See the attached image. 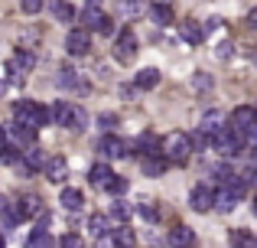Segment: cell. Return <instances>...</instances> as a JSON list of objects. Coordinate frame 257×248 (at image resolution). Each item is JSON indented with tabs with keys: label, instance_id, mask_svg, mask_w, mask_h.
Returning <instances> with one entry per match:
<instances>
[{
	"label": "cell",
	"instance_id": "obj_1",
	"mask_svg": "<svg viewBox=\"0 0 257 248\" xmlns=\"http://www.w3.org/2000/svg\"><path fill=\"white\" fill-rule=\"evenodd\" d=\"M212 150H218L221 157H238L247 150V134H238L231 127H221L212 134Z\"/></svg>",
	"mask_w": 257,
	"mask_h": 248
},
{
	"label": "cell",
	"instance_id": "obj_2",
	"mask_svg": "<svg viewBox=\"0 0 257 248\" xmlns=\"http://www.w3.org/2000/svg\"><path fill=\"white\" fill-rule=\"evenodd\" d=\"M189 150H192V144H189V134H182V131L166 134L163 144H160V153H163L170 163H176V167H186L189 163Z\"/></svg>",
	"mask_w": 257,
	"mask_h": 248
},
{
	"label": "cell",
	"instance_id": "obj_3",
	"mask_svg": "<svg viewBox=\"0 0 257 248\" xmlns=\"http://www.w3.org/2000/svg\"><path fill=\"white\" fill-rule=\"evenodd\" d=\"M13 121H20V124H26V127H46L49 124V108H43L39 102H17L13 105Z\"/></svg>",
	"mask_w": 257,
	"mask_h": 248
},
{
	"label": "cell",
	"instance_id": "obj_4",
	"mask_svg": "<svg viewBox=\"0 0 257 248\" xmlns=\"http://www.w3.org/2000/svg\"><path fill=\"white\" fill-rule=\"evenodd\" d=\"M111 52L120 65H131L134 59H137V36H134V30H120L117 39H114V46H111Z\"/></svg>",
	"mask_w": 257,
	"mask_h": 248
},
{
	"label": "cell",
	"instance_id": "obj_5",
	"mask_svg": "<svg viewBox=\"0 0 257 248\" xmlns=\"http://www.w3.org/2000/svg\"><path fill=\"white\" fill-rule=\"evenodd\" d=\"M131 150H134V144L114 137V134H104V137L98 140V153H101L104 160H120V157H127Z\"/></svg>",
	"mask_w": 257,
	"mask_h": 248
},
{
	"label": "cell",
	"instance_id": "obj_6",
	"mask_svg": "<svg viewBox=\"0 0 257 248\" xmlns=\"http://www.w3.org/2000/svg\"><path fill=\"white\" fill-rule=\"evenodd\" d=\"M228 127H231V131H238V134H247L251 131V127L257 124V111L251 108V105H238V108L231 111V118H228Z\"/></svg>",
	"mask_w": 257,
	"mask_h": 248
},
{
	"label": "cell",
	"instance_id": "obj_7",
	"mask_svg": "<svg viewBox=\"0 0 257 248\" xmlns=\"http://www.w3.org/2000/svg\"><path fill=\"white\" fill-rule=\"evenodd\" d=\"M65 49H69L72 56H85V52L91 49V33H88L85 26L69 30V36H65Z\"/></svg>",
	"mask_w": 257,
	"mask_h": 248
},
{
	"label": "cell",
	"instance_id": "obj_8",
	"mask_svg": "<svg viewBox=\"0 0 257 248\" xmlns=\"http://www.w3.org/2000/svg\"><path fill=\"white\" fill-rule=\"evenodd\" d=\"M189 206H192L195 212L215 209V193H212V186H208V183H199L192 193H189Z\"/></svg>",
	"mask_w": 257,
	"mask_h": 248
},
{
	"label": "cell",
	"instance_id": "obj_9",
	"mask_svg": "<svg viewBox=\"0 0 257 248\" xmlns=\"http://www.w3.org/2000/svg\"><path fill=\"white\" fill-rule=\"evenodd\" d=\"M114 177H117V173L111 170V167L104 163V160H101V163H94L91 170H88V183L94 186V190H111V183H114Z\"/></svg>",
	"mask_w": 257,
	"mask_h": 248
},
{
	"label": "cell",
	"instance_id": "obj_10",
	"mask_svg": "<svg viewBox=\"0 0 257 248\" xmlns=\"http://www.w3.org/2000/svg\"><path fill=\"white\" fill-rule=\"evenodd\" d=\"M33 65H36L33 52H26V49H17V52L10 56V62H7V69H10V75H13V78H20L23 72H30Z\"/></svg>",
	"mask_w": 257,
	"mask_h": 248
},
{
	"label": "cell",
	"instance_id": "obj_11",
	"mask_svg": "<svg viewBox=\"0 0 257 248\" xmlns=\"http://www.w3.org/2000/svg\"><path fill=\"white\" fill-rule=\"evenodd\" d=\"M46 180L49 183H65V177H69V163H65V157H49L43 167Z\"/></svg>",
	"mask_w": 257,
	"mask_h": 248
},
{
	"label": "cell",
	"instance_id": "obj_12",
	"mask_svg": "<svg viewBox=\"0 0 257 248\" xmlns=\"http://www.w3.org/2000/svg\"><path fill=\"white\" fill-rule=\"evenodd\" d=\"M134 153H137V157H157L160 153V137L153 131H144L137 137V144H134Z\"/></svg>",
	"mask_w": 257,
	"mask_h": 248
},
{
	"label": "cell",
	"instance_id": "obj_13",
	"mask_svg": "<svg viewBox=\"0 0 257 248\" xmlns=\"http://www.w3.org/2000/svg\"><path fill=\"white\" fill-rule=\"evenodd\" d=\"M166 170H170V160H166L163 153H157V157H140V173H144V177H163Z\"/></svg>",
	"mask_w": 257,
	"mask_h": 248
},
{
	"label": "cell",
	"instance_id": "obj_14",
	"mask_svg": "<svg viewBox=\"0 0 257 248\" xmlns=\"http://www.w3.org/2000/svg\"><path fill=\"white\" fill-rule=\"evenodd\" d=\"M179 36L186 46H202V39H205V26L195 23V20H186V23L179 26Z\"/></svg>",
	"mask_w": 257,
	"mask_h": 248
},
{
	"label": "cell",
	"instance_id": "obj_15",
	"mask_svg": "<svg viewBox=\"0 0 257 248\" xmlns=\"http://www.w3.org/2000/svg\"><path fill=\"white\" fill-rule=\"evenodd\" d=\"M166 242L173 248H192L195 245V232L189 229V225H173L170 235H166Z\"/></svg>",
	"mask_w": 257,
	"mask_h": 248
},
{
	"label": "cell",
	"instance_id": "obj_16",
	"mask_svg": "<svg viewBox=\"0 0 257 248\" xmlns=\"http://www.w3.org/2000/svg\"><path fill=\"white\" fill-rule=\"evenodd\" d=\"M7 137L20 140L23 147H30V144H36V127H26V124H20V121H10V124H7Z\"/></svg>",
	"mask_w": 257,
	"mask_h": 248
},
{
	"label": "cell",
	"instance_id": "obj_17",
	"mask_svg": "<svg viewBox=\"0 0 257 248\" xmlns=\"http://www.w3.org/2000/svg\"><path fill=\"white\" fill-rule=\"evenodd\" d=\"M72 105L69 102H56L49 105V124H62V127H72Z\"/></svg>",
	"mask_w": 257,
	"mask_h": 248
},
{
	"label": "cell",
	"instance_id": "obj_18",
	"mask_svg": "<svg viewBox=\"0 0 257 248\" xmlns=\"http://www.w3.org/2000/svg\"><path fill=\"white\" fill-rule=\"evenodd\" d=\"M238 199L241 196L231 190V186H221V190L215 193V209H218V212H231L234 206H238Z\"/></svg>",
	"mask_w": 257,
	"mask_h": 248
},
{
	"label": "cell",
	"instance_id": "obj_19",
	"mask_svg": "<svg viewBox=\"0 0 257 248\" xmlns=\"http://www.w3.org/2000/svg\"><path fill=\"white\" fill-rule=\"evenodd\" d=\"M134 85H137L140 92H150L160 85V69H140L137 75H134Z\"/></svg>",
	"mask_w": 257,
	"mask_h": 248
},
{
	"label": "cell",
	"instance_id": "obj_20",
	"mask_svg": "<svg viewBox=\"0 0 257 248\" xmlns=\"http://www.w3.org/2000/svg\"><path fill=\"white\" fill-rule=\"evenodd\" d=\"M23 160L33 167V170H43V167H46V160H49V157H46V150H43L39 144H30V147H23Z\"/></svg>",
	"mask_w": 257,
	"mask_h": 248
},
{
	"label": "cell",
	"instance_id": "obj_21",
	"mask_svg": "<svg viewBox=\"0 0 257 248\" xmlns=\"http://www.w3.org/2000/svg\"><path fill=\"white\" fill-rule=\"evenodd\" d=\"M59 203H62V209L65 212H78L82 209V203H85V196H82V190H62V196H59Z\"/></svg>",
	"mask_w": 257,
	"mask_h": 248
},
{
	"label": "cell",
	"instance_id": "obj_22",
	"mask_svg": "<svg viewBox=\"0 0 257 248\" xmlns=\"http://www.w3.org/2000/svg\"><path fill=\"white\" fill-rule=\"evenodd\" d=\"M52 17L59 20V23H72V20H75V7L72 4H65V0H52Z\"/></svg>",
	"mask_w": 257,
	"mask_h": 248
},
{
	"label": "cell",
	"instance_id": "obj_23",
	"mask_svg": "<svg viewBox=\"0 0 257 248\" xmlns=\"http://www.w3.org/2000/svg\"><path fill=\"white\" fill-rule=\"evenodd\" d=\"M49 245H56V242H52V235L46 232V225L33 229V232H30V238H26V248H49Z\"/></svg>",
	"mask_w": 257,
	"mask_h": 248
},
{
	"label": "cell",
	"instance_id": "obj_24",
	"mask_svg": "<svg viewBox=\"0 0 257 248\" xmlns=\"http://www.w3.org/2000/svg\"><path fill=\"white\" fill-rule=\"evenodd\" d=\"M107 229H111V222H107L104 212H94V216L88 219V232H91L94 238H104V235H107Z\"/></svg>",
	"mask_w": 257,
	"mask_h": 248
},
{
	"label": "cell",
	"instance_id": "obj_25",
	"mask_svg": "<svg viewBox=\"0 0 257 248\" xmlns=\"http://www.w3.org/2000/svg\"><path fill=\"white\" fill-rule=\"evenodd\" d=\"M20 206H23V216L26 219H30V216L46 219V209H43V199H39V196H23V199H20Z\"/></svg>",
	"mask_w": 257,
	"mask_h": 248
},
{
	"label": "cell",
	"instance_id": "obj_26",
	"mask_svg": "<svg viewBox=\"0 0 257 248\" xmlns=\"http://www.w3.org/2000/svg\"><path fill=\"white\" fill-rule=\"evenodd\" d=\"M228 245L231 248H257V238L251 232H244V229H234L231 235H228Z\"/></svg>",
	"mask_w": 257,
	"mask_h": 248
},
{
	"label": "cell",
	"instance_id": "obj_27",
	"mask_svg": "<svg viewBox=\"0 0 257 248\" xmlns=\"http://www.w3.org/2000/svg\"><path fill=\"white\" fill-rule=\"evenodd\" d=\"M101 23H104L101 7H85V10H82V26H85V30H98Z\"/></svg>",
	"mask_w": 257,
	"mask_h": 248
},
{
	"label": "cell",
	"instance_id": "obj_28",
	"mask_svg": "<svg viewBox=\"0 0 257 248\" xmlns=\"http://www.w3.org/2000/svg\"><path fill=\"white\" fill-rule=\"evenodd\" d=\"M111 238H114L117 248H137V238H134V232L127 229V225H117V229L111 232Z\"/></svg>",
	"mask_w": 257,
	"mask_h": 248
},
{
	"label": "cell",
	"instance_id": "obj_29",
	"mask_svg": "<svg viewBox=\"0 0 257 248\" xmlns=\"http://www.w3.org/2000/svg\"><path fill=\"white\" fill-rule=\"evenodd\" d=\"M150 20H153L157 26H170V23H173V10H170V4H153Z\"/></svg>",
	"mask_w": 257,
	"mask_h": 248
},
{
	"label": "cell",
	"instance_id": "obj_30",
	"mask_svg": "<svg viewBox=\"0 0 257 248\" xmlns=\"http://www.w3.org/2000/svg\"><path fill=\"white\" fill-rule=\"evenodd\" d=\"M199 127L208 134V137H212L215 131H221V127H225V124H221V111H205V115H202V124H199Z\"/></svg>",
	"mask_w": 257,
	"mask_h": 248
},
{
	"label": "cell",
	"instance_id": "obj_31",
	"mask_svg": "<svg viewBox=\"0 0 257 248\" xmlns=\"http://www.w3.org/2000/svg\"><path fill=\"white\" fill-rule=\"evenodd\" d=\"M107 212H111V219H117V222H127V219L134 216V206H127L124 199H114V203L107 206Z\"/></svg>",
	"mask_w": 257,
	"mask_h": 248
},
{
	"label": "cell",
	"instance_id": "obj_32",
	"mask_svg": "<svg viewBox=\"0 0 257 248\" xmlns=\"http://www.w3.org/2000/svg\"><path fill=\"white\" fill-rule=\"evenodd\" d=\"M234 177H238V173H234V170H231L228 163H215V167H212V180H215L218 186H228V183H231Z\"/></svg>",
	"mask_w": 257,
	"mask_h": 248
},
{
	"label": "cell",
	"instance_id": "obj_33",
	"mask_svg": "<svg viewBox=\"0 0 257 248\" xmlns=\"http://www.w3.org/2000/svg\"><path fill=\"white\" fill-rule=\"evenodd\" d=\"M59 85H75V89H82V92L88 89V85L82 82V75H78V72L72 69V65H65V69L59 72Z\"/></svg>",
	"mask_w": 257,
	"mask_h": 248
},
{
	"label": "cell",
	"instance_id": "obj_34",
	"mask_svg": "<svg viewBox=\"0 0 257 248\" xmlns=\"http://www.w3.org/2000/svg\"><path fill=\"white\" fill-rule=\"evenodd\" d=\"M137 212H140V216L147 219V222H157V219H160V209H157V206L150 203V199H144V203H137Z\"/></svg>",
	"mask_w": 257,
	"mask_h": 248
},
{
	"label": "cell",
	"instance_id": "obj_35",
	"mask_svg": "<svg viewBox=\"0 0 257 248\" xmlns=\"http://www.w3.org/2000/svg\"><path fill=\"white\" fill-rule=\"evenodd\" d=\"M59 248H85V242H82L78 232H65V235L59 238Z\"/></svg>",
	"mask_w": 257,
	"mask_h": 248
},
{
	"label": "cell",
	"instance_id": "obj_36",
	"mask_svg": "<svg viewBox=\"0 0 257 248\" xmlns=\"http://www.w3.org/2000/svg\"><path fill=\"white\" fill-rule=\"evenodd\" d=\"M98 127L101 131H114V127H117V115H111V111H104V115H98Z\"/></svg>",
	"mask_w": 257,
	"mask_h": 248
},
{
	"label": "cell",
	"instance_id": "obj_37",
	"mask_svg": "<svg viewBox=\"0 0 257 248\" xmlns=\"http://www.w3.org/2000/svg\"><path fill=\"white\" fill-rule=\"evenodd\" d=\"M192 89H199V92L212 89V75H208V72H195L192 75Z\"/></svg>",
	"mask_w": 257,
	"mask_h": 248
},
{
	"label": "cell",
	"instance_id": "obj_38",
	"mask_svg": "<svg viewBox=\"0 0 257 248\" xmlns=\"http://www.w3.org/2000/svg\"><path fill=\"white\" fill-rule=\"evenodd\" d=\"M72 127H75V131H85V127H88V111L85 108L72 111Z\"/></svg>",
	"mask_w": 257,
	"mask_h": 248
},
{
	"label": "cell",
	"instance_id": "obj_39",
	"mask_svg": "<svg viewBox=\"0 0 257 248\" xmlns=\"http://www.w3.org/2000/svg\"><path fill=\"white\" fill-rule=\"evenodd\" d=\"M127 186H131V183H127V177H114V183H111V190H107V193H111V196H124Z\"/></svg>",
	"mask_w": 257,
	"mask_h": 248
},
{
	"label": "cell",
	"instance_id": "obj_40",
	"mask_svg": "<svg viewBox=\"0 0 257 248\" xmlns=\"http://www.w3.org/2000/svg\"><path fill=\"white\" fill-rule=\"evenodd\" d=\"M20 7H23L26 13H39L46 7V0H20Z\"/></svg>",
	"mask_w": 257,
	"mask_h": 248
},
{
	"label": "cell",
	"instance_id": "obj_41",
	"mask_svg": "<svg viewBox=\"0 0 257 248\" xmlns=\"http://www.w3.org/2000/svg\"><path fill=\"white\" fill-rule=\"evenodd\" d=\"M238 177H241V183H244V186H254L257 183V167H247V170L238 173Z\"/></svg>",
	"mask_w": 257,
	"mask_h": 248
},
{
	"label": "cell",
	"instance_id": "obj_42",
	"mask_svg": "<svg viewBox=\"0 0 257 248\" xmlns=\"http://www.w3.org/2000/svg\"><path fill=\"white\" fill-rule=\"evenodd\" d=\"M98 33H101V36H111V33H114V20H111V17H104V23L98 26Z\"/></svg>",
	"mask_w": 257,
	"mask_h": 248
},
{
	"label": "cell",
	"instance_id": "obj_43",
	"mask_svg": "<svg viewBox=\"0 0 257 248\" xmlns=\"http://www.w3.org/2000/svg\"><path fill=\"white\" fill-rule=\"evenodd\" d=\"M215 52H218V59H228V56H231V43H218Z\"/></svg>",
	"mask_w": 257,
	"mask_h": 248
},
{
	"label": "cell",
	"instance_id": "obj_44",
	"mask_svg": "<svg viewBox=\"0 0 257 248\" xmlns=\"http://www.w3.org/2000/svg\"><path fill=\"white\" fill-rule=\"evenodd\" d=\"M4 147H7V131L0 127V153H4Z\"/></svg>",
	"mask_w": 257,
	"mask_h": 248
},
{
	"label": "cell",
	"instance_id": "obj_45",
	"mask_svg": "<svg viewBox=\"0 0 257 248\" xmlns=\"http://www.w3.org/2000/svg\"><path fill=\"white\" fill-rule=\"evenodd\" d=\"M247 23H251V26H257V10L251 13V17H247Z\"/></svg>",
	"mask_w": 257,
	"mask_h": 248
},
{
	"label": "cell",
	"instance_id": "obj_46",
	"mask_svg": "<svg viewBox=\"0 0 257 248\" xmlns=\"http://www.w3.org/2000/svg\"><path fill=\"white\" fill-rule=\"evenodd\" d=\"M101 4V0H88V7H98Z\"/></svg>",
	"mask_w": 257,
	"mask_h": 248
},
{
	"label": "cell",
	"instance_id": "obj_47",
	"mask_svg": "<svg viewBox=\"0 0 257 248\" xmlns=\"http://www.w3.org/2000/svg\"><path fill=\"white\" fill-rule=\"evenodd\" d=\"M153 4H173V0H153Z\"/></svg>",
	"mask_w": 257,
	"mask_h": 248
},
{
	"label": "cell",
	"instance_id": "obj_48",
	"mask_svg": "<svg viewBox=\"0 0 257 248\" xmlns=\"http://www.w3.org/2000/svg\"><path fill=\"white\" fill-rule=\"evenodd\" d=\"M0 248H7V242H4V235H0Z\"/></svg>",
	"mask_w": 257,
	"mask_h": 248
},
{
	"label": "cell",
	"instance_id": "obj_49",
	"mask_svg": "<svg viewBox=\"0 0 257 248\" xmlns=\"http://www.w3.org/2000/svg\"><path fill=\"white\" fill-rule=\"evenodd\" d=\"M0 95H4V78H0Z\"/></svg>",
	"mask_w": 257,
	"mask_h": 248
},
{
	"label": "cell",
	"instance_id": "obj_50",
	"mask_svg": "<svg viewBox=\"0 0 257 248\" xmlns=\"http://www.w3.org/2000/svg\"><path fill=\"white\" fill-rule=\"evenodd\" d=\"M49 248H59V242H56V245H49Z\"/></svg>",
	"mask_w": 257,
	"mask_h": 248
},
{
	"label": "cell",
	"instance_id": "obj_51",
	"mask_svg": "<svg viewBox=\"0 0 257 248\" xmlns=\"http://www.w3.org/2000/svg\"><path fill=\"white\" fill-rule=\"evenodd\" d=\"M254 212H257V203H254Z\"/></svg>",
	"mask_w": 257,
	"mask_h": 248
},
{
	"label": "cell",
	"instance_id": "obj_52",
	"mask_svg": "<svg viewBox=\"0 0 257 248\" xmlns=\"http://www.w3.org/2000/svg\"><path fill=\"white\" fill-rule=\"evenodd\" d=\"M254 111H257V105H254Z\"/></svg>",
	"mask_w": 257,
	"mask_h": 248
}]
</instances>
